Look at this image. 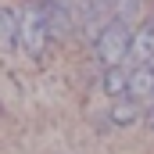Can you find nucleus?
<instances>
[{"label": "nucleus", "instance_id": "obj_13", "mask_svg": "<svg viewBox=\"0 0 154 154\" xmlns=\"http://www.w3.org/2000/svg\"><path fill=\"white\" fill-rule=\"evenodd\" d=\"M151 133H154V122H151Z\"/></svg>", "mask_w": 154, "mask_h": 154}, {"label": "nucleus", "instance_id": "obj_9", "mask_svg": "<svg viewBox=\"0 0 154 154\" xmlns=\"http://www.w3.org/2000/svg\"><path fill=\"white\" fill-rule=\"evenodd\" d=\"M0 43H18V14L7 7H0Z\"/></svg>", "mask_w": 154, "mask_h": 154}, {"label": "nucleus", "instance_id": "obj_6", "mask_svg": "<svg viewBox=\"0 0 154 154\" xmlns=\"http://www.w3.org/2000/svg\"><path fill=\"white\" fill-rule=\"evenodd\" d=\"M154 93V65H140L136 72H129V86H125V97L133 100H143Z\"/></svg>", "mask_w": 154, "mask_h": 154}, {"label": "nucleus", "instance_id": "obj_3", "mask_svg": "<svg viewBox=\"0 0 154 154\" xmlns=\"http://www.w3.org/2000/svg\"><path fill=\"white\" fill-rule=\"evenodd\" d=\"M43 4V18H47V32L50 36H68L79 22V0H39Z\"/></svg>", "mask_w": 154, "mask_h": 154}, {"label": "nucleus", "instance_id": "obj_8", "mask_svg": "<svg viewBox=\"0 0 154 154\" xmlns=\"http://www.w3.org/2000/svg\"><path fill=\"white\" fill-rule=\"evenodd\" d=\"M125 86H129V75H125L122 68H108V72H104V93H108V97H118V100H122V97H125Z\"/></svg>", "mask_w": 154, "mask_h": 154}, {"label": "nucleus", "instance_id": "obj_5", "mask_svg": "<svg viewBox=\"0 0 154 154\" xmlns=\"http://www.w3.org/2000/svg\"><path fill=\"white\" fill-rule=\"evenodd\" d=\"M129 57L136 65H154V25H140L133 32V47H129Z\"/></svg>", "mask_w": 154, "mask_h": 154}, {"label": "nucleus", "instance_id": "obj_2", "mask_svg": "<svg viewBox=\"0 0 154 154\" xmlns=\"http://www.w3.org/2000/svg\"><path fill=\"white\" fill-rule=\"evenodd\" d=\"M47 18H43V4L29 0L18 14V47L29 54V57H43V47H47Z\"/></svg>", "mask_w": 154, "mask_h": 154}, {"label": "nucleus", "instance_id": "obj_11", "mask_svg": "<svg viewBox=\"0 0 154 154\" xmlns=\"http://www.w3.org/2000/svg\"><path fill=\"white\" fill-rule=\"evenodd\" d=\"M147 100H151V104L143 108V115H147V122H154V93H151V97H147Z\"/></svg>", "mask_w": 154, "mask_h": 154}, {"label": "nucleus", "instance_id": "obj_10", "mask_svg": "<svg viewBox=\"0 0 154 154\" xmlns=\"http://www.w3.org/2000/svg\"><path fill=\"white\" fill-rule=\"evenodd\" d=\"M133 7H136V0H118L115 4V18L118 22H129L133 18Z\"/></svg>", "mask_w": 154, "mask_h": 154}, {"label": "nucleus", "instance_id": "obj_12", "mask_svg": "<svg viewBox=\"0 0 154 154\" xmlns=\"http://www.w3.org/2000/svg\"><path fill=\"white\" fill-rule=\"evenodd\" d=\"M147 25H154V11H151V18H147Z\"/></svg>", "mask_w": 154, "mask_h": 154}, {"label": "nucleus", "instance_id": "obj_1", "mask_svg": "<svg viewBox=\"0 0 154 154\" xmlns=\"http://www.w3.org/2000/svg\"><path fill=\"white\" fill-rule=\"evenodd\" d=\"M129 47H133V29L129 22H118V18H111L93 36V54L104 68H122V61L129 57Z\"/></svg>", "mask_w": 154, "mask_h": 154}, {"label": "nucleus", "instance_id": "obj_7", "mask_svg": "<svg viewBox=\"0 0 154 154\" xmlns=\"http://www.w3.org/2000/svg\"><path fill=\"white\" fill-rule=\"evenodd\" d=\"M140 115H143V104H140V100H133V97H122L115 108H111V118H115V125H133Z\"/></svg>", "mask_w": 154, "mask_h": 154}, {"label": "nucleus", "instance_id": "obj_4", "mask_svg": "<svg viewBox=\"0 0 154 154\" xmlns=\"http://www.w3.org/2000/svg\"><path fill=\"white\" fill-rule=\"evenodd\" d=\"M115 14V0H79V22L86 25L90 36H97Z\"/></svg>", "mask_w": 154, "mask_h": 154}]
</instances>
